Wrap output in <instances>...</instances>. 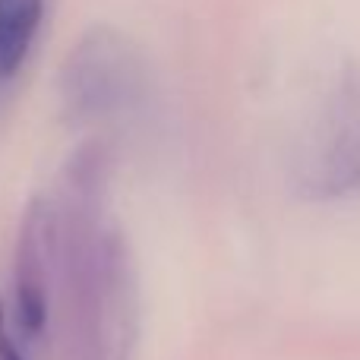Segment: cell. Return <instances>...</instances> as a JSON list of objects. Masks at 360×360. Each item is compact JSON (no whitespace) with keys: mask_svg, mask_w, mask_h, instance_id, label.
Listing matches in <instances>:
<instances>
[{"mask_svg":"<svg viewBox=\"0 0 360 360\" xmlns=\"http://www.w3.org/2000/svg\"><path fill=\"white\" fill-rule=\"evenodd\" d=\"M313 199H345L360 193V86L338 92L304 171Z\"/></svg>","mask_w":360,"mask_h":360,"instance_id":"cell-1","label":"cell"},{"mask_svg":"<svg viewBox=\"0 0 360 360\" xmlns=\"http://www.w3.org/2000/svg\"><path fill=\"white\" fill-rule=\"evenodd\" d=\"M44 0H0V79L22 67L41 25Z\"/></svg>","mask_w":360,"mask_h":360,"instance_id":"cell-2","label":"cell"},{"mask_svg":"<svg viewBox=\"0 0 360 360\" xmlns=\"http://www.w3.org/2000/svg\"><path fill=\"white\" fill-rule=\"evenodd\" d=\"M0 360H25L19 354L16 342L10 338V332H6V316H4V307H0Z\"/></svg>","mask_w":360,"mask_h":360,"instance_id":"cell-3","label":"cell"}]
</instances>
